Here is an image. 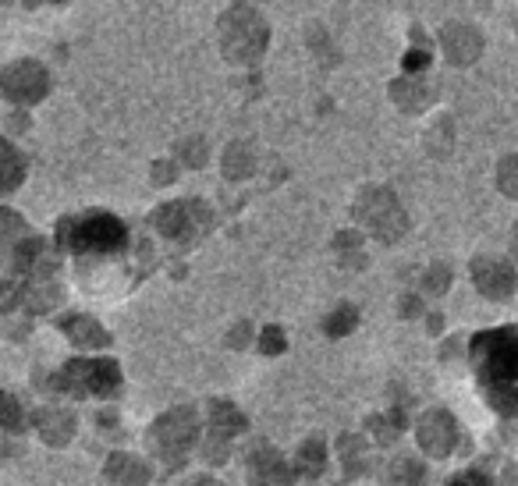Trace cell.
<instances>
[{"label":"cell","mask_w":518,"mask_h":486,"mask_svg":"<svg viewBox=\"0 0 518 486\" xmlns=\"http://www.w3.org/2000/svg\"><path fill=\"white\" fill-rule=\"evenodd\" d=\"M451 486H490V483H487L483 476H479V472H469V476H458Z\"/></svg>","instance_id":"9c48e42d"},{"label":"cell","mask_w":518,"mask_h":486,"mask_svg":"<svg viewBox=\"0 0 518 486\" xmlns=\"http://www.w3.org/2000/svg\"><path fill=\"white\" fill-rule=\"evenodd\" d=\"M18 178H22V167H18L15 153H11V149L0 142V189H11Z\"/></svg>","instance_id":"8992f818"},{"label":"cell","mask_w":518,"mask_h":486,"mask_svg":"<svg viewBox=\"0 0 518 486\" xmlns=\"http://www.w3.org/2000/svg\"><path fill=\"white\" fill-rule=\"evenodd\" d=\"M426 61H430V57H426V54H412V57H405V68L416 71V68H423Z\"/></svg>","instance_id":"8fae6325"},{"label":"cell","mask_w":518,"mask_h":486,"mask_svg":"<svg viewBox=\"0 0 518 486\" xmlns=\"http://www.w3.org/2000/svg\"><path fill=\"white\" fill-rule=\"evenodd\" d=\"M0 408H4V412H0V419H4V423H8V426H18V416H15V401L0 398Z\"/></svg>","instance_id":"ba28073f"},{"label":"cell","mask_w":518,"mask_h":486,"mask_svg":"<svg viewBox=\"0 0 518 486\" xmlns=\"http://www.w3.org/2000/svg\"><path fill=\"white\" fill-rule=\"evenodd\" d=\"M64 238H68L71 249H118L125 242V228H121L118 220L107 217V213H96V217L79 220L75 228H64Z\"/></svg>","instance_id":"3957f363"},{"label":"cell","mask_w":518,"mask_h":486,"mask_svg":"<svg viewBox=\"0 0 518 486\" xmlns=\"http://www.w3.org/2000/svg\"><path fill=\"white\" fill-rule=\"evenodd\" d=\"M220 36H224V50H228L231 61H242V64L256 61V57L263 54V47H267V29H263L256 11L245 8V4L224 18Z\"/></svg>","instance_id":"7a4b0ae2"},{"label":"cell","mask_w":518,"mask_h":486,"mask_svg":"<svg viewBox=\"0 0 518 486\" xmlns=\"http://www.w3.org/2000/svg\"><path fill=\"white\" fill-rule=\"evenodd\" d=\"M348 323H355V316L352 313H341V316H334V320H330V330H334V334H341V330H348Z\"/></svg>","instance_id":"30bf717a"},{"label":"cell","mask_w":518,"mask_h":486,"mask_svg":"<svg viewBox=\"0 0 518 486\" xmlns=\"http://www.w3.org/2000/svg\"><path fill=\"white\" fill-rule=\"evenodd\" d=\"M444 47H448V57L455 64H465L476 57L479 50V40H476V32L465 29V25H451L448 32H444Z\"/></svg>","instance_id":"277c9868"},{"label":"cell","mask_w":518,"mask_h":486,"mask_svg":"<svg viewBox=\"0 0 518 486\" xmlns=\"http://www.w3.org/2000/svg\"><path fill=\"white\" fill-rule=\"evenodd\" d=\"M472 359H476L483 380L497 394H504L518 380V330L504 327V330H490V334H479L476 345H472Z\"/></svg>","instance_id":"6da1fadb"},{"label":"cell","mask_w":518,"mask_h":486,"mask_svg":"<svg viewBox=\"0 0 518 486\" xmlns=\"http://www.w3.org/2000/svg\"><path fill=\"white\" fill-rule=\"evenodd\" d=\"M479 288L487 295H508L511 291V274L501 263H479Z\"/></svg>","instance_id":"5b68a950"},{"label":"cell","mask_w":518,"mask_h":486,"mask_svg":"<svg viewBox=\"0 0 518 486\" xmlns=\"http://www.w3.org/2000/svg\"><path fill=\"white\" fill-rule=\"evenodd\" d=\"M511 174H518V157H511L508 164H504L501 178H511ZM508 192H511V196H518V181H511V185H508Z\"/></svg>","instance_id":"52a82bcc"}]
</instances>
